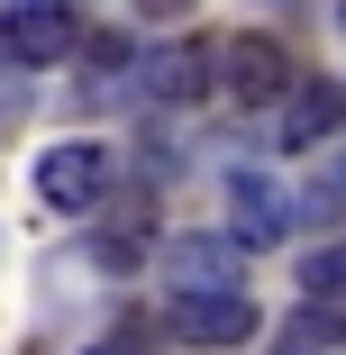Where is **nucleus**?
Wrapping results in <instances>:
<instances>
[{"label":"nucleus","mask_w":346,"mask_h":355,"mask_svg":"<svg viewBox=\"0 0 346 355\" xmlns=\"http://www.w3.org/2000/svg\"><path fill=\"white\" fill-rule=\"evenodd\" d=\"M164 328H173L182 346H246V337L264 328V310L237 292V282H200V292H173Z\"/></svg>","instance_id":"3"},{"label":"nucleus","mask_w":346,"mask_h":355,"mask_svg":"<svg viewBox=\"0 0 346 355\" xmlns=\"http://www.w3.org/2000/svg\"><path fill=\"white\" fill-rule=\"evenodd\" d=\"M301 292H310V301H337V310H346V237H337V246H310V255H301Z\"/></svg>","instance_id":"11"},{"label":"nucleus","mask_w":346,"mask_h":355,"mask_svg":"<svg viewBox=\"0 0 346 355\" xmlns=\"http://www.w3.org/2000/svg\"><path fill=\"white\" fill-rule=\"evenodd\" d=\"M228 101H246V110H273V101H283L292 92V55L283 46H273V37H228L219 46V73H210Z\"/></svg>","instance_id":"4"},{"label":"nucleus","mask_w":346,"mask_h":355,"mask_svg":"<svg viewBox=\"0 0 346 355\" xmlns=\"http://www.w3.org/2000/svg\"><path fill=\"white\" fill-rule=\"evenodd\" d=\"M292 219H301V228H346V155L319 164V173L292 191Z\"/></svg>","instance_id":"10"},{"label":"nucleus","mask_w":346,"mask_h":355,"mask_svg":"<svg viewBox=\"0 0 346 355\" xmlns=\"http://www.w3.org/2000/svg\"><path fill=\"white\" fill-rule=\"evenodd\" d=\"M228 219H237L228 228L237 246H283L292 237V191H273L255 164H228Z\"/></svg>","instance_id":"5"},{"label":"nucleus","mask_w":346,"mask_h":355,"mask_svg":"<svg viewBox=\"0 0 346 355\" xmlns=\"http://www.w3.org/2000/svg\"><path fill=\"white\" fill-rule=\"evenodd\" d=\"M110 182H119V155L101 146V137H64V146L37 155V191H46V209H101Z\"/></svg>","instance_id":"2"},{"label":"nucleus","mask_w":346,"mask_h":355,"mask_svg":"<svg viewBox=\"0 0 346 355\" xmlns=\"http://www.w3.org/2000/svg\"><path fill=\"white\" fill-rule=\"evenodd\" d=\"M191 0H137V19H182Z\"/></svg>","instance_id":"13"},{"label":"nucleus","mask_w":346,"mask_h":355,"mask_svg":"<svg viewBox=\"0 0 346 355\" xmlns=\"http://www.w3.org/2000/svg\"><path fill=\"white\" fill-rule=\"evenodd\" d=\"M337 28H346V0H337Z\"/></svg>","instance_id":"15"},{"label":"nucleus","mask_w":346,"mask_h":355,"mask_svg":"<svg viewBox=\"0 0 346 355\" xmlns=\"http://www.w3.org/2000/svg\"><path fill=\"white\" fill-rule=\"evenodd\" d=\"M146 228H155V200H146V191H128L110 219H101V237H92L101 273H137V264H146V255H155V237H146Z\"/></svg>","instance_id":"8"},{"label":"nucleus","mask_w":346,"mask_h":355,"mask_svg":"<svg viewBox=\"0 0 346 355\" xmlns=\"http://www.w3.org/2000/svg\"><path fill=\"white\" fill-rule=\"evenodd\" d=\"M210 73H219V55L182 37V46H155L146 64H137V92H146V101H200Z\"/></svg>","instance_id":"7"},{"label":"nucleus","mask_w":346,"mask_h":355,"mask_svg":"<svg viewBox=\"0 0 346 355\" xmlns=\"http://www.w3.org/2000/svg\"><path fill=\"white\" fill-rule=\"evenodd\" d=\"M337 337H346V310H337V301H319L310 319H292V328H283V355H328Z\"/></svg>","instance_id":"12"},{"label":"nucleus","mask_w":346,"mask_h":355,"mask_svg":"<svg viewBox=\"0 0 346 355\" xmlns=\"http://www.w3.org/2000/svg\"><path fill=\"white\" fill-rule=\"evenodd\" d=\"M83 55V0H0V64H64Z\"/></svg>","instance_id":"1"},{"label":"nucleus","mask_w":346,"mask_h":355,"mask_svg":"<svg viewBox=\"0 0 346 355\" xmlns=\"http://www.w3.org/2000/svg\"><path fill=\"white\" fill-rule=\"evenodd\" d=\"M92 355H128V346H92Z\"/></svg>","instance_id":"14"},{"label":"nucleus","mask_w":346,"mask_h":355,"mask_svg":"<svg viewBox=\"0 0 346 355\" xmlns=\"http://www.w3.org/2000/svg\"><path fill=\"white\" fill-rule=\"evenodd\" d=\"M237 237H173L164 273H173V292H200V282H237Z\"/></svg>","instance_id":"9"},{"label":"nucleus","mask_w":346,"mask_h":355,"mask_svg":"<svg viewBox=\"0 0 346 355\" xmlns=\"http://www.w3.org/2000/svg\"><path fill=\"white\" fill-rule=\"evenodd\" d=\"M337 128H346V83H292V92H283V146H292V155L328 146Z\"/></svg>","instance_id":"6"}]
</instances>
